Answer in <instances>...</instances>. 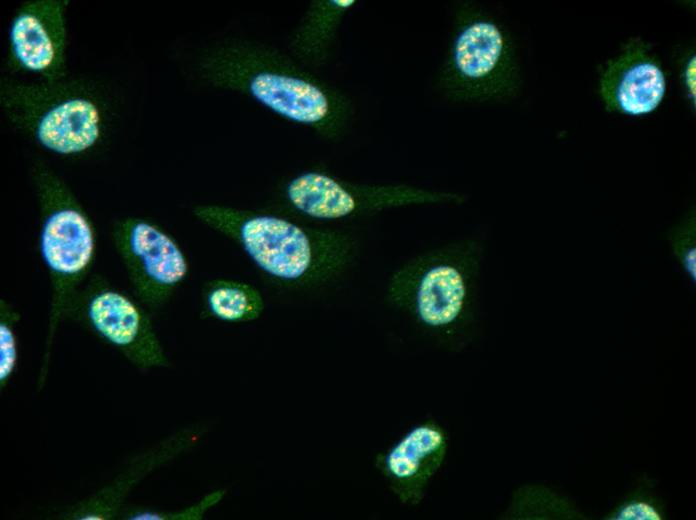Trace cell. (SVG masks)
Returning <instances> with one entry per match:
<instances>
[{"label":"cell","instance_id":"cell-1","mask_svg":"<svg viewBox=\"0 0 696 520\" xmlns=\"http://www.w3.org/2000/svg\"><path fill=\"white\" fill-rule=\"evenodd\" d=\"M199 69L213 86L247 94L277 115L328 139L339 137L349 121L350 104L341 93L262 44H220L204 54Z\"/></svg>","mask_w":696,"mask_h":520},{"label":"cell","instance_id":"cell-2","mask_svg":"<svg viewBox=\"0 0 696 520\" xmlns=\"http://www.w3.org/2000/svg\"><path fill=\"white\" fill-rule=\"evenodd\" d=\"M194 216L235 242L252 263L278 283L325 284L351 264L356 244L349 234L305 226L283 216L219 204H202Z\"/></svg>","mask_w":696,"mask_h":520},{"label":"cell","instance_id":"cell-3","mask_svg":"<svg viewBox=\"0 0 696 520\" xmlns=\"http://www.w3.org/2000/svg\"><path fill=\"white\" fill-rule=\"evenodd\" d=\"M0 106L8 122L44 150L79 156L96 148L109 125L104 95L86 79L0 81Z\"/></svg>","mask_w":696,"mask_h":520},{"label":"cell","instance_id":"cell-4","mask_svg":"<svg viewBox=\"0 0 696 520\" xmlns=\"http://www.w3.org/2000/svg\"><path fill=\"white\" fill-rule=\"evenodd\" d=\"M482 257V243L472 238L424 251L393 271L387 299L425 333L452 345L468 318Z\"/></svg>","mask_w":696,"mask_h":520},{"label":"cell","instance_id":"cell-5","mask_svg":"<svg viewBox=\"0 0 696 520\" xmlns=\"http://www.w3.org/2000/svg\"><path fill=\"white\" fill-rule=\"evenodd\" d=\"M31 175L40 211L39 251L52 288L48 335L39 377V388H42L57 326L94 262L96 233L75 194L51 168L36 161Z\"/></svg>","mask_w":696,"mask_h":520},{"label":"cell","instance_id":"cell-6","mask_svg":"<svg viewBox=\"0 0 696 520\" xmlns=\"http://www.w3.org/2000/svg\"><path fill=\"white\" fill-rule=\"evenodd\" d=\"M522 83L513 38L491 13L473 4L456 11L440 85L459 102H498L513 98Z\"/></svg>","mask_w":696,"mask_h":520},{"label":"cell","instance_id":"cell-7","mask_svg":"<svg viewBox=\"0 0 696 520\" xmlns=\"http://www.w3.org/2000/svg\"><path fill=\"white\" fill-rule=\"evenodd\" d=\"M283 196L299 214L334 221L391 208L459 203L450 191L408 184H356L321 171H306L291 178Z\"/></svg>","mask_w":696,"mask_h":520},{"label":"cell","instance_id":"cell-8","mask_svg":"<svg viewBox=\"0 0 696 520\" xmlns=\"http://www.w3.org/2000/svg\"><path fill=\"white\" fill-rule=\"evenodd\" d=\"M65 317L83 324L140 369L169 365L149 314L101 276H91L79 288Z\"/></svg>","mask_w":696,"mask_h":520},{"label":"cell","instance_id":"cell-9","mask_svg":"<svg viewBox=\"0 0 696 520\" xmlns=\"http://www.w3.org/2000/svg\"><path fill=\"white\" fill-rule=\"evenodd\" d=\"M112 239L136 298L149 310L161 308L189 272L178 242L156 223L135 216L117 220Z\"/></svg>","mask_w":696,"mask_h":520},{"label":"cell","instance_id":"cell-10","mask_svg":"<svg viewBox=\"0 0 696 520\" xmlns=\"http://www.w3.org/2000/svg\"><path fill=\"white\" fill-rule=\"evenodd\" d=\"M68 0H29L14 11L8 27L11 71L57 81L68 76Z\"/></svg>","mask_w":696,"mask_h":520},{"label":"cell","instance_id":"cell-11","mask_svg":"<svg viewBox=\"0 0 696 520\" xmlns=\"http://www.w3.org/2000/svg\"><path fill=\"white\" fill-rule=\"evenodd\" d=\"M597 92L610 113L639 117L654 112L665 98L667 75L652 44L640 36L628 38L602 65Z\"/></svg>","mask_w":696,"mask_h":520},{"label":"cell","instance_id":"cell-12","mask_svg":"<svg viewBox=\"0 0 696 520\" xmlns=\"http://www.w3.org/2000/svg\"><path fill=\"white\" fill-rule=\"evenodd\" d=\"M448 434L434 420H424L409 428L375 459L376 468L404 505L419 504L445 461Z\"/></svg>","mask_w":696,"mask_h":520},{"label":"cell","instance_id":"cell-13","mask_svg":"<svg viewBox=\"0 0 696 520\" xmlns=\"http://www.w3.org/2000/svg\"><path fill=\"white\" fill-rule=\"evenodd\" d=\"M355 3L353 0L314 1L295 30L291 42L297 58L305 64L323 62L342 18Z\"/></svg>","mask_w":696,"mask_h":520},{"label":"cell","instance_id":"cell-14","mask_svg":"<svg viewBox=\"0 0 696 520\" xmlns=\"http://www.w3.org/2000/svg\"><path fill=\"white\" fill-rule=\"evenodd\" d=\"M204 313L228 323H247L257 320L265 303L260 291L249 283L217 278L206 282L202 290Z\"/></svg>","mask_w":696,"mask_h":520},{"label":"cell","instance_id":"cell-15","mask_svg":"<svg viewBox=\"0 0 696 520\" xmlns=\"http://www.w3.org/2000/svg\"><path fill=\"white\" fill-rule=\"evenodd\" d=\"M667 239L672 253L689 279L696 280V215L691 207L668 230Z\"/></svg>","mask_w":696,"mask_h":520},{"label":"cell","instance_id":"cell-16","mask_svg":"<svg viewBox=\"0 0 696 520\" xmlns=\"http://www.w3.org/2000/svg\"><path fill=\"white\" fill-rule=\"evenodd\" d=\"M20 314L6 300L0 301V387L5 388L18 363L15 326Z\"/></svg>","mask_w":696,"mask_h":520},{"label":"cell","instance_id":"cell-17","mask_svg":"<svg viewBox=\"0 0 696 520\" xmlns=\"http://www.w3.org/2000/svg\"><path fill=\"white\" fill-rule=\"evenodd\" d=\"M222 489L206 494L197 503L174 511H155L147 509H133L123 514L128 520H201L205 513L217 505L224 497Z\"/></svg>","mask_w":696,"mask_h":520},{"label":"cell","instance_id":"cell-18","mask_svg":"<svg viewBox=\"0 0 696 520\" xmlns=\"http://www.w3.org/2000/svg\"><path fill=\"white\" fill-rule=\"evenodd\" d=\"M675 64L681 90L689 106L694 110L696 103V53L693 45L680 47L676 52Z\"/></svg>","mask_w":696,"mask_h":520},{"label":"cell","instance_id":"cell-19","mask_svg":"<svg viewBox=\"0 0 696 520\" xmlns=\"http://www.w3.org/2000/svg\"><path fill=\"white\" fill-rule=\"evenodd\" d=\"M613 519L618 520H659L661 519L660 514L656 509L644 502H633L624 506L619 512L613 517Z\"/></svg>","mask_w":696,"mask_h":520}]
</instances>
